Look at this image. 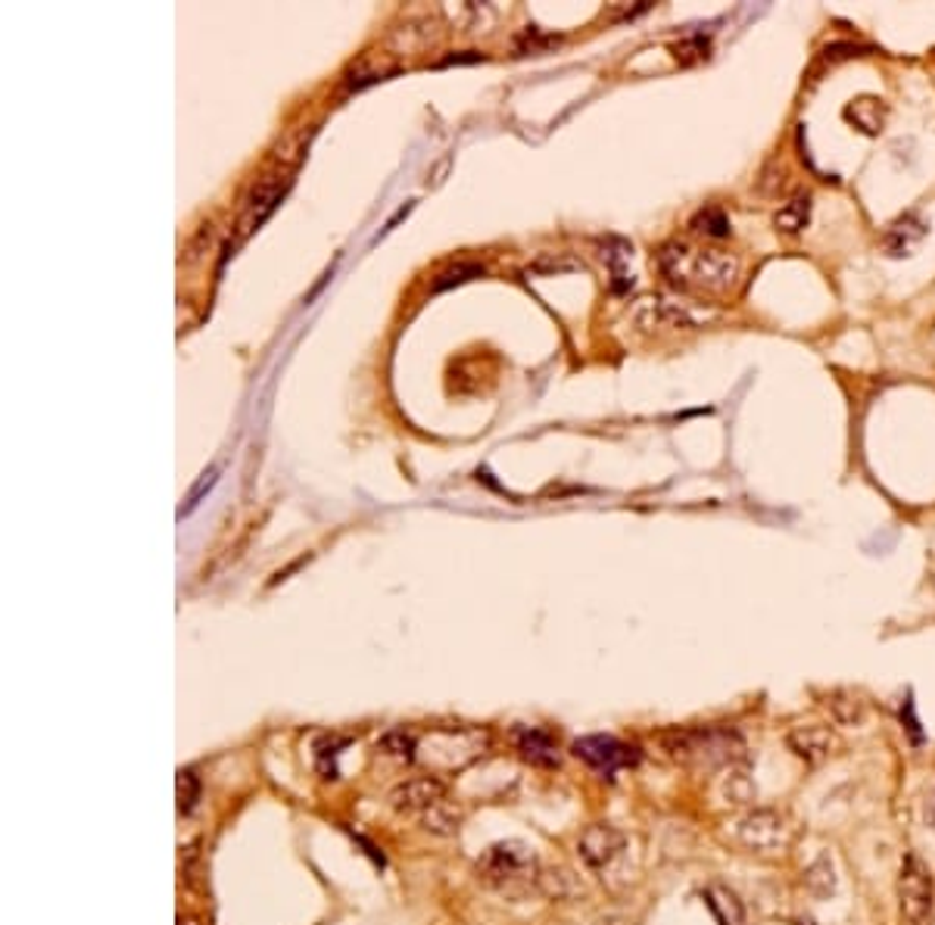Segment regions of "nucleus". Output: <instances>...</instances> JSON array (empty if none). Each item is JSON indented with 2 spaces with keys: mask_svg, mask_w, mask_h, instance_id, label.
Masks as SVG:
<instances>
[{
  "mask_svg": "<svg viewBox=\"0 0 935 925\" xmlns=\"http://www.w3.org/2000/svg\"><path fill=\"white\" fill-rule=\"evenodd\" d=\"M886 100L879 97H858L846 107V119H849L854 129H861L864 134H879L883 125H886Z\"/></svg>",
  "mask_w": 935,
  "mask_h": 925,
  "instance_id": "13",
  "label": "nucleus"
},
{
  "mask_svg": "<svg viewBox=\"0 0 935 925\" xmlns=\"http://www.w3.org/2000/svg\"><path fill=\"white\" fill-rule=\"evenodd\" d=\"M789 748L807 764H820L836 748V735L827 726H799L789 732Z\"/></svg>",
  "mask_w": 935,
  "mask_h": 925,
  "instance_id": "12",
  "label": "nucleus"
},
{
  "mask_svg": "<svg viewBox=\"0 0 935 925\" xmlns=\"http://www.w3.org/2000/svg\"><path fill=\"white\" fill-rule=\"evenodd\" d=\"M811 194H795L789 203H783L780 209H777V216H774V228L780 231V235H802L807 228V221H811Z\"/></svg>",
  "mask_w": 935,
  "mask_h": 925,
  "instance_id": "14",
  "label": "nucleus"
},
{
  "mask_svg": "<svg viewBox=\"0 0 935 925\" xmlns=\"http://www.w3.org/2000/svg\"><path fill=\"white\" fill-rule=\"evenodd\" d=\"M483 275H487V268L478 265V262H458V265H453V268H446V272H440V275H436V280L431 284V290L440 293V290H449V287L465 284V280L483 278Z\"/></svg>",
  "mask_w": 935,
  "mask_h": 925,
  "instance_id": "19",
  "label": "nucleus"
},
{
  "mask_svg": "<svg viewBox=\"0 0 935 925\" xmlns=\"http://www.w3.org/2000/svg\"><path fill=\"white\" fill-rule=\"evenodd\" d=\"M458 819H461L458 807H453L446 797L436 804L434 810H428V814H424V822H428V829H431V832H440V836H446V832H456Z\"/></svg>",
  "mask_w": 935,
  "mask_h": 925,
  "instance_id": "20",
  "label": "nucleus"
},
{
  "mask_svg": "<svg viewBox=\"0 0 935 925\" xmlns=\"http://www.w3.org/2000/svg\"><path fill=\"white\" fill-rule=\"evenodd\" d=\"M904 710H908V730L914 732V742H920V726H916V717H914V708H911V701L904 705Z\"/></svg>",
  "mask_w": 935,
  "mask_h": 925,
  "instance_id": "27",
  "label": "nucleus"
},
{
  "mask_svg": "<svg viewBox=\"0 0 935 925\" xmlns=\"http://www.w3.org/2000/svg\"><path fill=\"white\" fill-rule=\"evenodd\" d=\"M805 885L807 891L814 898H829L836 891V873H832V861L829 857H817V861L807 866L805 873Z\"/></svg>",
  "mask_w": 935,
  "mask_h": 925,
  "instance_id": "17",
  "label": "nucleus"
},
{
  "mask_svg": "<svg viewBox=\"0 0 935 925\" xmlns=\"http://www.w3.org/2000/svg\"><path fill=\"white\" fill-rule=\"evenodd\" d=\"M705 901H708V906H711V913H715V920H718V925H745V906H742V901L730 891V888H723V885H711L708 891H705Z\"/></svg>",
  "mask_w": 935,
  "mask_h": 925,
  "instance_id": "15",
  "label": "nucleus"
},
{
  "mask_svg": "<svg viewBox=\"0 0 935 925\" xmlns=\"http://www.w3.org/2000/svg\"><path fill=\"white\" fill-rule=\"evenodd\" d=\"M898 906L911 925H923L935 910V882L920 854H908L898 873Z\"/></svg>",
  "mask_w": 935,
  "mask_h": 925,
  "instance_id": "4",
  "label": "nucleus"
},
{
  "mask_svg": "<svg viewBox=\"0 0 935 925\" xmlns=\"http://www.w3.org/2000/svg\"><path fill=\"white\" fill-rule=\"evenodd\" d=\"M478 876L505 894H522L530 885L540 882V857L524 841H496L478 861Z\"/></svg>",
  "mask_w": 935,
  "mask_h": 925,
  "instance_id": "2",
  "label": "nucleus"
},
{
  "mask_svg": "<svg viewBox=\"0 0 935 925\" xmlns=\"http://www.w3.org/2000/svg\"><path fill=\"white\" fill-rule=\"evenodd\" d=\"M664 748L671 757L690 764V767H705V770H718V767H733L742 757V738L733 730H676L664 738Z\"/></svg>",
  "mask_w": 935,
  "mask_h": 925,
  "instance_id": "3",
  "label": "nucleus"
},
{
  "mask_svg": "<svg viewBox=\"0 0 935 925\" xmlns=\"http://www.w3.org/2000/svg\"><path fill=\"white\" fill-rule=\"evenodd\" d=\"M723 792H727L730 801L742 804V801H748V797H752V785L745 782V776L742 773H733L730 779H727V789H723Z\"/></svg>",
  "mask_w": 935,
  "mask_h": 925,
  "instance_id": "24",
  "label": "nucleus"
},
{
  "mask_svg": "<svg viewBox=\"0 0 935 925\" xmlns=\"http://www.w3.org/2000/svg\"><path fill=\"white\" fill-rule=\"evenodd\" d=\"M736 836H740L742 844L752 848V851H777V848L783 844L786 836L783 817L774 814V810H752V814L740 822Z\"/></svg>",
  "mask_w": 935,
  "mask_h": 925,
  "instance_id": "9",
  "label": "nucleus"
},
{
  "mask_svg": "<svg viewBox=\"0 0 935 925\" xmlns=\"http://www.w3.org/2000/svg\"><path fill=\"white\" fill-rule=\"evenodd\" d=\"M287 184H290L287 175H265L260 184L253 188V194L247 196V203H243V216H240L238 221L235 247L243 243L250 231H256L262 221L272 216V209L278 206V200H281L284 191H287ZM235 247H228V250H235Z\"/></svg>",
  "mask_w": 935,
  "mask_h": 925,
  "instance_id": "5",
  "label": "nucleus"
},
{
  "mask_svg": "<svg viewBox=\"0 0 935 925\" xmlns=\"http://www.w3.org/2000/svg\"><path fill=\"white\" fill-rule=\"evenodd\" d=\"M639 324L643 327H698L708 315L698 312L686 302H671V300H649L643 309H639Z\"/></svg>",
  "mask_w": 935,
  "mask_h": 925,
  "instance_id": "11",
  "label": "nucleus"
},
{
  "mask_svg": "<svg viewBox=\"0 0 935 925\" xmlns=\"http://www.w3.org/2000/svg\"><path fill=\"white\" fill-rule=\"evenodd\" d=\"M658 268L680 290L698 293H730L740 280V259L720 247H693V243H664L658 253Z\"/></svg>",
  "mask_w": 935,
  "mask_h": 925,
  "instance_id": "1",
  "label": "nucleus"
},
{
  "mask_svg": "<svg viewBox=\"0 0 935 925\" xmlns=\"http://www.w3.org/2000/svg\"><path fill=\"white\" fill-rule=\"evenodd\" d=\"M480 60H483V53H475V50H468V53H453V57L440 60V65H449V63H480Z\"/></svg>",
  "mask_w": 935,
  "mask_h": 925,
  "instance_id": "25",
  "label": "nucleus"
},
{
  "mask_svg": "<svg viewBox=\"0 0 935 925\" xmlns=\"http://www.w3.org/2000/svg\"><path fill=\"white\" fill-rule=\"evenodd\" d=\"M693 231H698V235L705 237H715V240H723V237H730V218H727V213L723 209H718V206H708V209H702L696 218H693Z\"/></svg>",
  "mask_w": 935,
  "mask_h": 925,
  "instance_id": "18",
  "label": "nucleus"
},
{
  "mask_svg": "<svg viewBox=\"0 0 935 925\" xmlns=\"http://www.w3.org/2000/svg\"><path fill=\"white\" fill-rule=\"evenodd\" d=\"M522 752L527 760H534V764H559V754H555V742L546 735V732L540 730H530V732H522Z\"/></svg>",
  "mask_w": 935,
  "mask_h": 925,
  "instance_id": "16",
  "label": "nucleus"
},
{
  "mask_svg": "<svg viewBox=\"0 0 935 925\" xmlns=\"http://www.w3.org/2000/svg\"><path fill=\"white\" fill-rule=\"evenodd\" d=\"M196 795H200V782H196L194 773H178V810L188 814L196 804Z\"/></svg>",
  "mask_w": 935,
  "mask_h": 925,
  "instance_id": "21",
  "label": "nucleus"
},
{
  "mask_svg": "<svg viewBox=\"0 0 935 925\" xmlns=\"http://www.w3.org/2000/svg\"><path fill=\"white\" fill-rule=\"evenodd\" d=\"M923 819H926L930 829H935V789L926 795V801H923Z\"/></svg>",
  "mask_w": 935,
  "mask_h": 925,
  "instance_id": "26",
  "label": "nucleus"
},
{
  "mask_svg": "<svg viewBox=\"0 0 935 925\" xmlns=\"http://www.w3.org/2000/svg\"><path fill=\"white\" fill-rule=\"evenodd\" d=\"M443 797H446L443 782H436L431 776H418V779H409V782L393 789L391 807L396 814H406V817H415V814L424 817L428 810H434Z\"/></svg>",
  "mask_w": 935,
  "mask_h": 925,
  "instance_id": "8",
  "label": "nucleus"
},
{
  "mask_svg": "<svg viewBox=\"0 0 935 925\" xmlns=\"http://www.w3.org/2000/svg\"><path fill=\"white\" fill-rule=\"evenodd\" d=\"M627 848V836L621 829H614L609 822H596L577 841V851L589 869H609Z\"/></svg>",
  "mask_w": 935,
  "mask_h": 925,
  "instance_id": "7",
  "label": "nucleus"
},
{
  "mask_svg": "<svg viewBox=\"0 0 935 925\" xmlns=\"http://www.w3.org/2000/svg\"><path fill=\"white\" fill-rule=\"evenodd\" d=\"M574 754L580 760H587L592 770L599 773H618L621 767H631L636 764V748L611 738V735H584L574 742Z\"/></svg>",
  "mask_w": 935,
  "mask_h": 925,
  "instance_id": "6",
  "label": "nucleus"
},
{
  "mask_svg": "<svg viewBox=\"0 0 935 925\" xmlns=\"http://www.w3.org/2000/svg\"><path fill=\"white\" fill-rule=\"evenodd\" d=\"M702 57H708V41H702V38H693V41L676 44V60L690 63V60H702Z\"/></svg>",
  "mask_w": 935,
  "mask_h": 925,
  "instance_id": "23",
  "label": "nucleus"
},
{
  "mask_svg": "<svg viewBox=\"0 0 935 925\" xmlns=\"http://www.w3.org/2000/svg\"><path fill=\"white\" fill-rule=\"evenodd\" d=\"M930 235V221L920 213H904L901 218H895L892 225L883 235V253L892 259L911 256L914 250H920V243Z\"/></svg>",
  "mask_w": 935,
  "mask_h": 925,
  "instance_id": "10",
  "label": "nucleus"
},
{
  "mask_svg": "<svg viewBox=\"0 0 935 925\" xmlns=\"http://www.w3.org/2000/svg\"><path fill=\"white\" fill-rule=\"evenodd\" d=\"M216 480H218L216 468L203 471V477L196 480V486H194V490H191V495H188V505H184V508L178 512V517H188V515H191L196 505H200V498H203V495H206V493H209V490H213V486H216Z\"/></svg>",
  "mask_w": 935,
  "mask_h": 925,
  "instance_id": "22",
  "label": "nucleus"
}]
</instances>
